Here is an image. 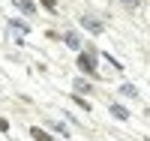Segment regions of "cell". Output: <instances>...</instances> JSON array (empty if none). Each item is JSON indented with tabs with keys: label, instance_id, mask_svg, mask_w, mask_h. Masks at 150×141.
Masks as SVG:
<instances>
[{
	"label": "cell",
	"instance_id": "3",
	"mask_svg": "<svg viewBox=\"0 0 150 141\" xmlns=\"http://www.w3.org/2000/svg\"><path fill=\"white\" fill-rule=\"evenodd\" d=\"M81 27L84 30H90V33H102L105 27H102V21H96V18H90V15H84L81 18Z\"/></svg>",
	"mask_w": 150,
	"mask_h": 141
},
{
	"label": "cell",
	"instance_id": "4",
	"mask_svg": "<svg viewBox=\"0 0 150 141\" xmlns=\"http://www.w3.org/2000/svg\"><path fill=\"white\" fill-rule=\"evenodd\" d=\"M63 42H66V48H72V51H78V48H81V36L69 30V33H63Z\"/></svg>",
	"mask_w": 150,
	"mask_h": 141
},
{
	"label": "cell",
	"instance_id": "13",
	"mask_svg": "<svg viewBox=\"0 0 150 141\" xmlns=\"http://www.w3.org/2000/svg\"><path fill=\"white\" fill-rule=\"evenodd\" d=\"M105 60H108V66H114V69H117V72H120V69H123V66H120V63H117V60H114V57H111V54H105Z\"/></svg>",
	"mask_w": 150,
	"mask_h": 141
},
{
	"label": "cell",
	"instance_id": "12",
	"mask_svg": "<svg viewBox=\"0 0 150 141\" xmlns=\"http://www.w3.org/2000/svg\"><path fill=\"white\" fill-rule=\"evenodd\" d=\"M39 3H42V6H45V9H51V12H54V9H57V0H39Z\"/></svg>",
	"mask_w": 150,
	"mask_h": 141
},
{
	"label": "cell",
	"instance_id": "7",
	"mask_svg": "<svg viewBox=\"0 0 150 141\" xmlns=\"http://www.w3.org/2000/svg\"><path fill=\"white\" fill-rule=\"evenodd\" d=\"M15 6L24 12V15H33V12H36V6L30 3V0H15Z\"/></svg>",
	"mask_w": 150,
	"mask_h": 141
},
{
	"label": "cell",
	"instance_id": "11",
	"mask_svg": "<svg viewBox=\"0 0 150 141\" xmlns=\"http://www.w3.org/2000/svg\"><path fill=\"white\" fill-rule=\"evenodd\" d=\"M72 99H75V102H78V105H81L84 111H90V102H87V99H81V96H72Z\"/></svg>",
	"mask_w": 150,
	"mask_h": 141
},
{
	"label": "cell",
	"instance_id": "8",
	"mask_svg": "<svg viewBox=\"0 0 150 141\" xmlns=\"http://www.w3.org/2000/svg\"><path fill=\"white\" fill-rule=\"evenodd\" d=\"M30 135H33V141H51V135H48L45 129H39V126H33Z\"/></svg>",
	"mask_w": 150,
	"mask_h": 141
},
{
	"label": "cell",
	"instance_id": "2",
	"mask_svg": "<svg viewBox=\"0 0 150 141\" xmlns=\"http://www.w3.org/2000/svg\"><path fill=\"white\" fill-rule=\"evenodd\" d=\"M24 33H27V24H24V21H12V24H9V36H12L18 45H24Z\"/></svg>",
	"mask_w": 150,
	"mask_h": 141
},
{
	"label": "cell",
	"instance_id": "6",
	"mask_svg": "<svg viewBox=\"0 0 150 141\" xmlns=\"http://www.w3.org/2000/svg\"><path fill=\"white\" fill-rule=\"evenodd\" d=\"M48 126H51L54 132H60L63 138H69V126H66V123H60V120H48Z\"/></svg>",
	"mask_w": 150,
	"mask_h": 141
},
{
	"label": "cell",
	"instance_id": "9",
	"mask_svg": "<svg viewBox=\"0 0 150 141\" xmlns=\"http://www.w3.org/2000/svg\"><path fill=\"white\" fill-rule=\"evenodd\" d=\"M72 87H75L78 93H90V84H87L84 78H75V84H72Z\"/></svg>",
	"mask_w": 150,
	"mask_h": 141
},
{
	"label": "cell",
	"instance_id": "14",
	"mask_svg": "<svg viewBox=\"0 0 150 141\" xmlns=\"http://www.w3.org/2000/svg\"><path fill=\"white\" fill-rule=\"evenodd\" d=\"M0 132H9V120L6 117H0Z\"/></svg>",
	"mask_w": 150,
	"mask_h": 141
},
{
	"label": "cell",
	"instance_id": "15",
	"mask_svg": "<svg viewBox=\"0 0 150 141\" xmlns=\"http://www.w3.org/2000/svg\"><path fill=\"white\" fill-rule=\"evenodd\" d=\"M123 3H126L129 9H135V6H138V0H123Z\"/></svg>",
	"mask_w": 150,
	"mask_h": 141
},
{
	"label": "cell",
	"instance_id": "1",
	"mask_svg": "<svg viewBox=\"0 0 150 141\" xmlns=\"http://www.w3.org/2000/svg\"><path fill=\"white\" fill-rule=\"evenodd\" d=\"M78 69L87 72V75H96V51H93V48L78 54Z\"/></svg>",
	"mask_w": 150,
	"mask_h": 141
},
{
	"label": "cell",
	"instance_id": "5",
	"mask_svg": "<svg viewBox=\"0 0 150 141\" xmlns=\"http://www.w3.org/2000/svg\"><path fill=\"white\" fill-rule=\"evenodd\" d=\"M108 111H111V117H117V120H129V111L123 108V105H111Z\"/></svg>",
	"mask_w": 150,
	"mask_h": 141
},
{
	"label": "cell",
	"instance_id": "10",
	"mask_svg": "<svg viewBox=\"0 0 150 141\" xmlns=\"http://www.w3.org/2000/svg\"><path fill=\"white\" fill-rule=\"evenodd\" d=\"M120 93H123V96H132V99H135V96H138V90H135V87H132V84H123V87H120Z\"/></svg>",
	"mask_w": 150,
	"mask_h": 141
}]
</instances>
